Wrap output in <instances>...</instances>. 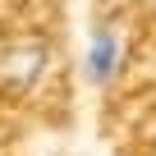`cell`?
Segmentation results:
<instances>
[{"label": "cell", "mask_w": 156, "mask_h": 156, "mask_svg": "<svg viewBox=\"0 0 156 156\" xmlns=\"http://www.w3.org/2000/svg\"><path fill=\"white\" fill-rule=\"evenodd\" d=\"M119 64H124V37H119V28H110V23L92 28L87 51H83V73H87V83H92V87H106L110 78L119 73Z\"/></svg>", "instance_id": "obj_1"}, {"label": "cell", "mask_w": 156, "mask_h": 156, "mask_svg": "<svg viewBox=\"0 0 156 156\" xmlns=\"http://www.w3.org/2000/svg\"><path fill=\"white\" fill-rule=\"evenodd\" d=\"M46 69H51V51L46 46H14L5 60H0V73H5V83H14V87L41 83Z\"/></svg>", "instance_id": "obj_2"}]
</instances>
